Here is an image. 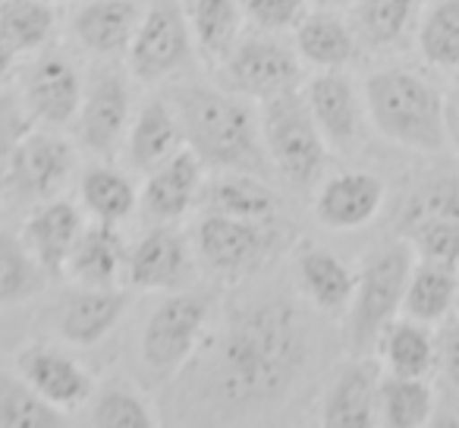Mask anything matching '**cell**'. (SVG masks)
<instances>
[{
  "mask_svg": "<svg viewBox=\"0 0 459 428\" xmlns=\"http://www.w3.org/2000/svg\"><path fill=\"white\" fill-rule=\"evenodd\" d=\"M325 365V315L290 275L227 287L195 356L154 394L164 425H271L299 406Z\"/></svg>",
  "mask_w": 459,
  "mask_h": 428,
  "instance_id": "cell-1",
  "label": "cell"
},
{
  "mask_svg": "<svg viewBox=\"0 0 459 428\" xmlns=\"http://www.w3.org/2000/svg\"><path fill=\"white\" fill-rule=\"evenodd\" d=\"M164 92L179 114L186 145L208 170H249L274 179L264 152L258 101L195 79H179Z\"/></svg>",
  "mask_w": 459,
  "mask_h": 428,
  "instance_id": "cell-2",
  "label": "cell"
},
{
  "mask_svg": "<svg viewBox=\"0 0 459 428\" xmlns=\"http://www.w3.org/2000/svg\"><path fill=\"white\" fill-rule=\"evenodd\" d=\"M227 287L202 277L198 284L173 293H158V302L139 321L129 353V375L158 394L186 369L204 334L211 331Z\"/></svg>",
  "mask_w": 459,
  "mask_h": 428,
  "instance_id": "cell-3",
  "label": "cell"
},
{
  "mask_svg": "<svg viewBox=\"0 0 459 428\" xmlns=\"http://www.w3.org/2000/svg\"><path fill=\"white\" fill-rule=\"evenodd\" d=\"M189 233L202 277L221 287H239L274 265L287 262L290 249L299 240L296 224L287 218L258 221L217 214V211H198V221Z\"/></svg>",
  "mask_w": 459,
  "mask_h": 428,
  "instance_id": "cell-4",
  "label": "cell"
},
{
  "mask_svg": "<svg viewBox=\"0 0 459 428\" xmlns=\"http://www.w3.org/2000/svg\"><path fill=\"white\" fill-rule=\"evenodd\" d=\"M365 114L387 142L421 154L446 148V101L425 76L406 66L375 70L362 85Z\"/></svg>",
  "mask_w": 459,
  "mask_h": 428,
  "instance_id": "cell-5",
  "label": "cell"
},
{
  "mask_svg": "<svg viewBox=\"0 0 459 428\" xmlns=\"http://www.w3.org/2000/svg\"><path fill=\"white\" fill-rule=\"evenodd\" d=\"M258 108H262L264 152L274 179L296 196H312L315 186L327 177L331 145L302 98V85L258 101Z\"/></svg>",
  "mask_w": 459,
  "mask_h": 428,
  "instance_id": "cell-6",
  "label": "cell"
},
{
  "mask_svg": "<svg viewBox=\"0 0 459 428\" xmlns=\"http://www.w3.org/2000/svg\"><path fill=\"white\" fill-rule=\"evenodd\" d=\"M412 275V246L394 237L375 246L356 271V293L343 315V346L350 356H371L384 328L403 312V296Z\"/></svg>",
  "mask_w": 459,
  "mask_h": 428,
  "instance_id": "cell-7",
  "label": "cell"
},
{
  "mask_svg": "<svg viewBox=\"0 0 459 428\" xmlns=\"http://www.w3.org/2000/svg\"><path fill=\"white\" fill-rule=\"evenodd\" d=\"M126 70L135 85L167 89L198 70V51L183 0H148L126 51Z\"/></svg>",
  "mask_w": 459,
  "mask_h": 428,
  "instance_id": "cell-8",
  "label": "cell"
},
{
  "mask_svg": "<svg viewBox=\"0 0 459 428\" xmlns=\"http://www.w3.org/2000/svg\"><path fill=\"white\" fill-rule=\"evenodd\" d=\"M133 114V76L126 60H91L85 70L82 104L73 123V139L79 148L91 158L117 161L123 154Z\"/></svg>",
  "mask_w": 459,
  "mask_h": 428,
  "instance_id": "cell-9",
  "label": "cell"
},
{
  "mask_svg": "<svg viewBox=\"0 0 459 428\" xmlns=\"http://www.w3.org/2000/svg\"><path fill=\"white\" fill-rule=\"evenodd\" d=\"M133 293L126 284L120 287H73L60 290L35 319V334L66 344L73 350H95L114 337L133 309Z\"/></svg>",
  "mask_w": 459,
  "mask_h": 428,
  "instance_id": "cell-10",
  "label": "cell"
},
{
  "mask_svg": "<svg viewBox=\"0 0 459 428\" xmlns=\"http://www.w3.org/2000/svg\"><path fill=\"white\" fill-rule=\"evenodd\" d=\"M82 170V148L66 129L29 127L13 158L7 202L10 208H32L48 198L66 196Z\"/></svg>",
  "mask_w": 459,
  "mask_h": 428,
  "instance_id": "cell-11",
  "label": "cell"
},
{
  "mask_svg": "<svg viewBox=\"0 0 459 428\" xmlns=\"http://www.w3.org/2000/svg\"><path fill=\"white\" fill-rule=\"evenodd\" d=\"M302 66L306 64L296 54L293 41H287V35L246 29L237 48L227 54V60L211 76L217 85L239 92L252 101H268L281 92L299 89Z\"/></svg>",
  "mask_w": 459,
  "mask_h": 428,
  "instance_id": "cell-12",
  "label": "cell"
},
{
  "mask_svg": "<svg viewBox=\"0 0 459 428\" xmlns=\"http://www.w3.org/2000/svg\"><path fill=\"white\" fill-rule=\"evenodd\" d=\"M13 89L32 127L73 129L85 92V70L64 48L51 45L22 60Z\"/></svg>",
  "mask_w": 459,
  "mask_h": 428,
  "instance_id": "cell-13",
  "label": "cell"
},
{
  "mask_svg": "<svg viewBox=\"0 0 459 428\" xmlns=\"http://www.w3.org/2000/svg\"><path fill=\"white\" fill-rule=\"evenodd\" d=\"M202 281L192 233L179 224H148L126 252V287L135 293H173Z\"/></svg>",
  "mask_w": 459,
  "mask_h": 428,
  "instance_id": "cell-14",
  "label": "cell"
},
{
  "mask_svg": "<svg viewBox=\"0 0 459 428\" xmlns=\"http://www.w3.org/2000/svg\"><path fill=\"white\" fill-rule=\"evenodd\" d=\"M13 369L51 406H57L60 413L73 415V419H76V413H82L98 388L95 371L76 356L73 346L57 344L51 337H39V334L13 353Z\"/></svg>",
  "mask_w": 459,
  "mask_h": 428,
  "instance_id": "cell-15",
  "label": "cell"
},
{
  "mask_svg": "<svg viewBox=\"0 0 459 428\" xmlns=\"http://www.w3.org/2000/svg\"><path fill=\"white\" fill-rule=\"evenodd\" d=\"M312 218L327 233H356L377 221L387 202V183L371 170H340L315 186Z\"/></svg>",
  "mask_w": 459,
  "mask_h": 428,
  "instance_id": "cell-16",
  "label": "cell"
},
{
  "mask_svg": "<svg viewBox=\"0 0 459 428\" xmlns=\"http://www.w3.org/2000/svg\"><path fill=\"white\" fill-rule=\"evenodd\" d=\"M208 167L189 145L145 173L139 186V214L145 224H183L198 208Z\"/></svg>",
  "mask_w": 459,
  "mask_h": 428,
  "instance_id": "cell-17",
  "label": "cell"
},
{
  "mask_svg": "<svg viewBox=\"0 0 459 428\" xmlns=\"http://www.w3.org/2000/svg\"><path fill=\"white\" fill-rule=\"evenodd\" d=\"M85 227H89V214L79 205V198L57 196L41 205H32L22 218L20 233L26 240L29 252L35 256V262L57 284L66 281V265H70V256L76 249L79 237L85 233Z\"/></svg>",
  "mask_w": 459,
  "mask_h": 428,
  "instance_id": "cell-18",
  "label": "cell"
},
{
  "mask_svg": "<svg viewBox=\"0 0 459 428\" xmlns=\"http://www.w3.org/2000/svg\"><path fill=\"white\" fill-rule=\"evenodd\" d=\"M290 281L299 290V296L321 312L327 321H337L346 315L356 293V271L325 246L312 240H296V246L287 256Z\"/></svg>",
  "mask_w": 459,
  "mask_h": 428,
  "instance_id": "cell-19",
  "label": "cell"
},
{
  "mask_svg": "<svg viewBox=\"0 0 459 428\" xmlns=\"http://www.w3.org/2000/svg\"><path fill=\"white\" fill-rule=\"evenodd\" d=\"M308 110L318 123L321 135L327 139L331 152L350 154L362 142L365 123V98L359 95L356 83L346 70H318L302 85Z\"/></svg>",
  "mask_w": 459,
  "mask_h": 428,
  "instance_id": "cell-20",
  "label": "cell"
},
{
  "mask_svg": "<svg viewBox=\"0 0 459 428\" xmlns=\"http://www.w3.org/2000/svg\"><path fill=\"white\" fill-rule=\"evenodd\" d=\"M377 388L381 369L371 356H350L337 365L318 400V425L325 428H371L377 425Z\"/></svg>",
  "mask_w": 459,
  "mask_h": 428,
  "instance_id": "cell-21",
  "label": "cell"
},
{
  "mask_svg": "<svg viewBox=\"0 0 459 428\" xmlns=\"http://www.w3.org/2000/svg\"><path fill=\"white\" fill-rule=\"evenodd\" d=\"M145 4L148 0H79L70 16L73 41L95 60H123Z\"/></svg>",
  "mask_w": 459,
  "mask_h": 428,
  "instance_id": "cell-22",
  "label": "cell"
},
{
  "mask_svg": "<svg viewBox=\"0 0 459 428\" xmlns=\"http://www.w3.org/2000/svg\"><path fill=\"white\" fill-rule=\"evenodd\" d=\"M179 148H186L179 114L170 98H167V92L154 89V95L135 104L133 123H129L126 142H123V161H126V167L133 173L145 177L152 167H158L160 161L177 154Z\"/></svg>",
  "mask_w": 459,
  "mask_h": 428,
  "instance_id": "cell-23",
  "label": "cell"
},
{
  "mask_svg": "<svg viewBox=\"0 0 459 428\" xmlns=\"http://www.w3.org/2000/svg\"><path fill=\"white\" fill-rule=\"evenodd\" d=\"M198 211H217V214L258 221L287 218L283 196L274 189V179L249 170H208Z\"/></svg>",
  "mask_w": 459,
  "mask_h": 428,
  "instance_id": "cell-24",
  "label": "cell"
},
{
  "mask_svg": "<svg viewBox=\"0 0 459 428\" xmlns=\"http://www.w3.org/2000/svg\"><path fill=\"white\" fill-rule=\"evenodd\" d=\"M290 39L302 64L315 70H346L362 54L352 22L333 7H312Z\"/></svg>",
  "mask_w": 459,
  "mask_h": 428,
  "instance_id": "cell-25",
  "label": "cell"
},
{
  "mask_svg": "<svg viewBox=\"0 0 459 428\" xmlns=\"http://www.w3.org/2000/svg\"><path fill=\"white\" fill-rule=\"evenodd\" d=\"M82 422L91 428H158L160 409L148 388H142L129 371L98 381L91 400L82 409Z\"/></svg>",
  "mask_w": 459,
  "mask_h": 428,
  "instance_id": "cell-26",
  "label": "cell"
},
{
  "mask_svg": "<svg viewBox=\"0 0 459 428\" xmlns=\"http://www.w3.org/2000/svg\"><path fill=\"white\" fill-rule=\"evenodd\" d=\"M76 198L89 221L120 227L139 211V183L133 179V170H123L114 161L91 158L79 170Z\"/></svg>",
  "mask_w": 459,
  "mask_h": 428,
  "instance_id": "cell-27",
  "label": "cell"
},
{
  "mask_svg": "<svg viewBox=\"0 0 459 428\" xmlns=\"http://www.w3.org/2000/svg\"><path fill=\"white\" fill-rule=\"evenodd\" d=\"M126 252L129 243L120 227L89 221L66 265V281L82 287H120L126 284Z\"/></svg>",
  "mask_w": 459,
  "mask_h": 428,
  "instance_id": "cell-28",
  "label": "cell"
},
{
  "mask_svg": "<svg viewBox=\"0 0 459 428\" xmlns=\"http://www.w3.org/2000/svg\"><path fill=\"white\" fill-rule=\"evenodd\" d=\"M183 10L189 20L192 39H195L198 64L208 73H214L249 29L243 16V4L239 0H183Z\"/></svg>",
  "mask_w": 459,
  "mask_h": 428,
  "instance_id": "cell-29",
  "label": "cell"
},
{
  "mask_svg": "<svg viewBox=\"0 0 459 428\" xmlns=\"http://www.w3.org/2000/svg\"><path fill=\"white\" fill-rule=\"evenodd\" d=\"M48 271L35 262L26 240L13 227H0V315L32 306L51 290Z\"/></svg>",
  "mask_w": 459,
  "mask_h": 428,
  "instance_id": "cell-30",
  "label": "cell"
},
{
  "mask_svg": "<svg viewBox=\"0 0 459 428\" xmlns=\"http://www.w3.org/2000/svg\"><path fill=\"white\" fill-rule=\"evenodd\" d=\"M421 0H352L350 22L362 51H394L419 20Z\"/></svg>",
  "mask_w": 459,
  "mask_h": 428,
  "instance_id": "cell-31",
  "label": "cell"
},
{
  "mask_svg": "<svg viewBox=\"0 0 459 428\" xmlns=\"http://www.w3.org/2000/svg\"><path fill=\"white\" fill-rule=\"evenodd\" d=\"M377 356L387 365L390 375L425 378L437 362V340L428 331L425 321L394 319L377 340Z\"/></svg>",
  "mask_w": 459,
  "mask_h": 428,
  "instance_id": "cell-32",
  "label": "cell"
},
{
  "mask_svg": "<svg viewBox=\"0 0 459 428\" xmlns=\"http://www.w3.org/2000/svg\"><path fill=\"white\" fill-rule=\"evenodd\" d=\"M446 218L459 221V173H431L403 196L394 214V233L409 237L415 227Z\"/></svg>",
  "mask_w": 459,
  "mask_h": 428,
  "instance_id": "cell-33",
  "label": "cell"
},
{
  "mask_svg": "<svg viewBox=\"0 0 459 428\" xmlns=\"http://www.w3.org/2000/svg\"><path fill=\"white\" fill-rule=\"evenodd\" d=\"M0 29L22 57H35L57 45V4L51 0H0Z\"/></svg>",
  "mask_w": 459,
  "mask_h": 428,
  "instance_id": "cell-34",
  "label": "cell"
},
{
  "mask_svg": "<svg viewBox=\"0 0 459 428\" xmlns=\"http://www.w3.org/2000/svg\"><path fill=\"white\" fill-rule=\"evenodd\" d=\"M459 296V275L453 265H437V262H425L412 265V275L406 284V296H403V315L415 321H434L446 319V312L453 309Z\"/></svg>",
  "mask_w": 459,
  "mask_h": 428,
  "instance_id": "cell-35",
  "label": "cell"
},
{
  "mask_svg": "<svg viewBox=\"0 0 459 428\" xmlns=\"http://www.w3.org/2000/svg\"><path fill=\"white\" fill-rule=\"evenodd\" d=\"M76 419L45 400L20 371L0 369V428H70Z\"/></svg>",
  "mask_w": 459,
  "mask_h": 428,
  "instance_id": "cell-36",
  "label": "cell"
},
{
  "mask_svg": "<svg viewBox=\"0 0 459 428\" xmlns=\"http://www.w3.org/2000/svg\"><path fill=\"white\" fill-rule=\"evenodd\" d=\"M434 394L425 378H381L377 388V422L387 428H421L431 422Z\"/></svg>",
  "mask_w": 459,
  "mask_h": 428,
  "instance_id": "cell-37",
  "label": "cell"
},
{
  "mask_svg": "<svg viewBox=\"0 0 459 428\" xmlns=\"http://www.w3.org/2000/svg\"><path fill=\"white\" fill-rule=\"evenodd\" d=\"M419 51L431 66L459 70V0H437L419 22Z\"/></svg>",
  "mask_w": 459,
  "mask_h": 428,
  "instance_id": "cell-38",
  "label": "cell"
},
{
  "mask_svg": "<svg viewBox=\"0 0 459 428\" xmlns=\"http://www.w3.org/2000/svg\"><path fill=\"white\" fill-rule=\"evenodd\" d=\"M32 127L20 104V95L16 89L0 92V205L7 202L10 192V177H13V158L16 148H20V139L26 135V129Z\"/></svg>",
  "mask_w": 459,
  "mask_h": 428,
  "instance_id": "cell-39",
  "label": "cell"
},
{
  "mask_svg": "<svg viewBox=\"0 0 459 428\" xmlns=\"http://www.w3.org/2000/svg\"><path fill=\"white\" fill-rule=\"evenodd\" d=\"M246 26L268 35H293L315 0H239Z\"/></svg>",
  "mask_w": 459,
  "mask_h": 428,
  "instance_id": "cell-40",
  "label": "cell"
},
{
  "mask_svg": "<svg viewBox=\"0 0 459 428\" xmlns=\"http://www.w3.org/2000/svg\"><path fill=\"white\" fill-rule=\"evenodd\" d=\"M403 240H409L412 252L419 258H425V262L459 268V221L456 218L428 221V224L415 227V231Z\"/></svg>",
  "mask_w": 459,
  "mask_h": 428,
  "instance_id": "cell-41",
  "label": "cell"
},
{
  "mask_svg": "<svg viewBox=\"0 0 459 428\" xmlns=\"http://www.w3.org/2000/svg\"><path fill=\"white\" fill-rule=\"evenodd\" d=\"M437 362H440V371L444 378L459 390V321L444 328L437 340Z\"/></svg>",
  "mask_w": 459,
  "mask_h": 428,
  "instance_id": "cell-42",
  "label": "cell"
},
{
  "mask_svg": "<svg viewBox=\"0 0 459 428\" xmlns=\"http://www.w3.org/2000/svg\"><path fill=\"white\" fill-rule=\"evenodd\" d=\"M22 54L13 48V41L4 35V29H0V92L10 89V85L16 83V73H20L22 66Z\"/></svg>",
  "mask_w": 459,
  "mask_h": 428,
  "instance_id": "cell-43",
  "label": "cell"
},
{
  "mask_svg": "<svg viewBox=\"0 0 459 428\" xmlns=\"http://www.w3.org/2000/svg\"><path fill=\"white\" fill-rule=\"evenodd\" d=\"M446 133L453 135L456 152H459V89L453 92V98L446 101Z\"/></svg>",
  "mask_w": 459,
  "mask_h": 428,
  "instance_id": "cell-44",
  "label": "cell"
},
{
  "mask_svg": "<svg viewBox=\"0 0 459 428\" xmlns=\"http://www.w3.org/2000/svg\"><path fill=\"white\" fill-rule=\"evenodd\" d=\"M352 0H315V7H333V10H343L350 7Z\"/></svg>",
  "mask_w": 459,
  "mask_h": 428,
  "instance_id": "cell-45",
  "label": "cell"
},
{
  "mask_svg": "<svg viewBox=\"0 0 459 428\" xmlns=\"http://www.w3.org/2000/svg\"><path fill=\"white\" fill-rule=\"evenodd\" d=\"M51 4H57V7H76L79 0H51Z\"/></svg>",
  "mask_w": 459,
  "mask_h": 428,
  "instance_id": "cell-46",
  "label": "cell"
}]
</instances>
